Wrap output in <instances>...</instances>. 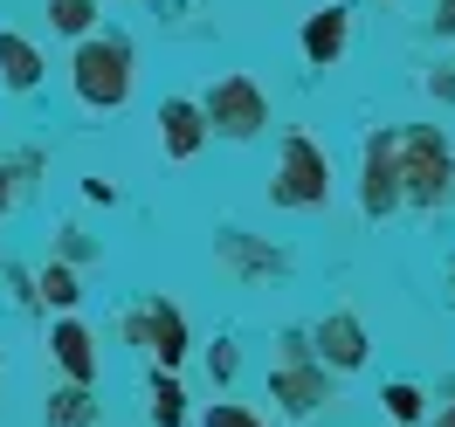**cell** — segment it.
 <instances>
[{
    "mask_svg": "<svg viewBox=\"0 0 455 427\" xmlns=\"http://www.w3.org/2000/svg\"><path fill=\"white\" fill-rule=\"evenodd\" d=\"M76 69H84L76 83H84L90 104H117V97H124V49H104V42H97V49H84Z\"/></svg>",
    "mask_w": 455,
    "mask_h": 427,
    "instance_id": "cell-1",
    "label": "cell"
},
{
    "mask_svg": "<svg viewBox=\"0 0 455 427\" xmlns=\"http://www.w3.org/2000/svg\"><path fill=\"white\" fill-rule=\"evenodd\" d=\"M214 117H221L228 131H256L262 124V97L249 83H221L214 90Z\"/></svg>",
    "mask_w": 455,
    "mask_h": 427,
    "instance_id": "cell-2",
    "label": "cell"
},
{
    "mask_svg": "<svg viewBox=\"0 0 455 427\" xmlns=\"http://www.w3.org/2000/svg\"><path fill=\"white\" fill-rule=\"evenodd\" d=\"M276 194H283V200H317V194H324V166H317V152L304 138L290 145V179L276 186Z\"/></svg>",
    "mask_w": 455,
    "mask_h": 427,
    "instance_id": "cell-3",
    "label": "cell"
},
{
    "mask_svg": "<svg viewBox=\"0 0 455 427\" xmlns=\"http://www.w3.org/2000/svg\"><path fill=\"white\" fill-rule=\"evenodd\" d=\"M0 62H7V83H35V49H28V42L0 35Z\"/></svg>",
    "mask_w": 455,
    "mask_h": 427,
    "instance_id": "cell-4",
    "label": "cell"
},
{
    "mask_svg": "<svg viewBox=\"0 0 455 427\" xmlns=\"http://www.w3.org/2000/svg\"><path fill=\"white\" fill-rule=\"evenodd\" d=\"M56 344H62V366L84 379V372H90V338L76 331V324H62V331H56Z\"/></svg>",
    "mask_w": 455,
    "mask_h": 427,
    "instance_id": "cell-5",
    "label": "cell"
},
{
    "mask_svg": "<svg viewBox=\"0 0 455 427\" xmlns=\"http://www.w3.org/2000/svg\"><path fill=\"white\" fill-rule=\"evenodd\" d=\"M324 352H339V366H359V352H366V344H359L352 324H324Z\"/></svg>",
    "mask_w": 455,
    "mask_h": 427,
    "instance_id": "cell-6",
    "label": "cell"
},
{
    "mask_svg": "<svg viewBox=\"0 0 455 427\" xmlns=\"http://www.w3.org/2000/svg\"><path fill=\"white\" fill-rule=\"evenodd\" d=\"M339 42H345V21H339V14L311 21V56H317V62H324V56H339Z\"/></svg>",
    "mask_w": 455,
    "mask_h": 427,
    "instance_id": "cell-7",
    "label": "cell"
},
{
    "mask_svg": "<svg viewBox=\"0 0 455 427\" xmlns=\"http://www.w3.org/2000/svg\"><path fill=\"white\" fill-rule=\"evenodd\" d=\"M49 421H62V427H90V399H84V393H62V407H49Z\"/></svg>",
    "mask_w": 455,
    "mask_h": 427,
    "instance_id": "cell-8",
    "label": "cell"
},
{
    "mask_svg": "<svg viewBox=\"0 0 455 427\" xmlns=\"http://www.w3.org/2000/svg\"><path fill=\"white\" fill-rule=\"evenodd\" d=\"M166 124H172V152H194V111H187V104H172Z\"/></svg>",
    "mask_w": 455,
    "mask_h": 427,
    "instance_id": "cell-9",
    "label": "cell"
},
{
    "mask_svg": "<svg viewBox=\"0 0 455 427\" xmlns=\"http://www.w3.org/2000/svg\"><path fill=\"white\" fill-rule=\"evenodd\" d=\"M49 14H56V28H84V21H90V0H56Z\"/></svg>",
    "mask_w": 455,
    "mask_h": 427,
    "instance_id": "cell-10",
    "label": "cell"
},
{
    "mask_svg": "<svg viewBox=\"0 0 455 427\" xmlns=\"http://www.w3.org/2000/svg\"><path fill=\"white\" fill-rule=\"evenodd\" d=\"M152 414H159V427H180V393L159 386V407H152Z\"/></svg>",
    "mask_w": 455,
    "mask_h": 427,
    "instance_id": "cell-11",
    "label": "cell"
},
{
    "mask_svg": "<svg viewBox=\"0 0 455 427\" xmlns=\"http://www.w3.org/2000/svg\"><path fill=\"white\" fill-rule=\"evenodd\" d=\"M387 399H394V414H421V393H414V386H394Z\"/></svg>",
    "mask_w": 455,
    "mask_h": 427,
    "instance_id": "cell-12",
    "label": "cell"
},
{
    "mask_svg": "<svg viewBox=\"0 0 455 427\" xmlns=\"http://www.w3.org/2000/svg\"><path fill=\"white\" fill-rule=\"evenodd\" d=\"M49 297H56V304H69V297H76V283H69L62 269H49Z\"/></svg>",
    "mask_w": 455,
    "mask_h": 427,
    "instance_id": "cell-13",
    "label": "cell"
},
{
    "mask_svg": "<svg viewBox=\"0 0 455 427\" xmlns=\"http://www.w3.org/2000/svg\"><path fill=\"white\" fill-rule=\"evenodd\" d=\"M214 427H256L249 414H235V407H214Z\"/></svg>",
    "mask_w": 455,
    "mask_h": 427,
    "instance_id": "cell-14",
    "label": "cell"
},
{
    "mask_svg": "<svg viewBox=\"0 0 455 427\" xmlns=\"http://www.w3.org/2000/svg\"><path fill=\"white\" fill-rule=\"evenodd\" d=\"M449 427H455V421H449Z\"/></svg>",
    "mask_w": 455,
    "mask_h": 427,
    "instance_id": "cell-15",
    "label": "cell"
}]
</instances>
